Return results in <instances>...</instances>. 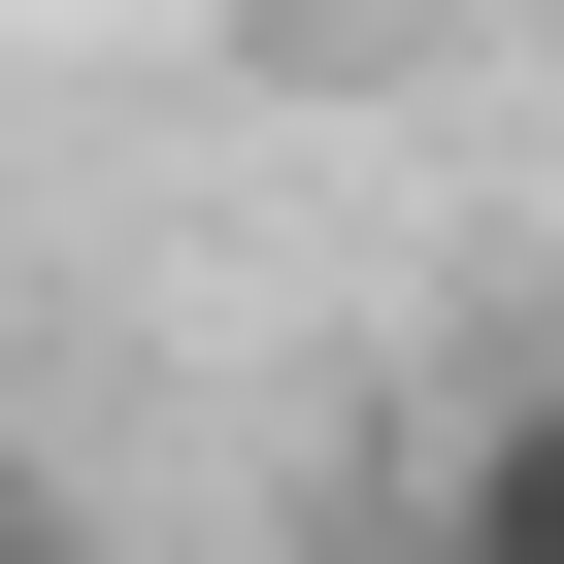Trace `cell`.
<instances>
[{"mask_svg": "<svg viewBox=\"0 0 564 564\" xmlns=\"http://www.w3.org/2000/svg\"><path fill=\"white\" fill-rule=\"evenodd\" d=\"M0 564H67V531H34V498H0Z\"/></svg>", "mask_w": 564, "mask_h": 564, "instance_id": "obj_2", "label": "cell"}, {"mask_svg": "<svg viewBox=\"0 0 564 564\" xmlns=\"http://www.w3.org/2000/svg\"><path fill=\"white\" fill-rule=\"evenodd\" d=\"M333 34H399V0H333Z\"/></svg>", "mask_w": 564, "mask_h": 564, "instance_id": "obj_3", "label": "cell"}, {"mask_svg": "<svg viewBox=\"0 0 564 564\" xmlns=\"http://www.w3.org/2000/svg\"><path fill=\"white\" fill-rule=\"evenodd\" d=\"M399 564H564V366H498L465 432H432V531Z\"/></svg>", "mask_w": 564, "mask_h": 564, "instance_id": "obj_1", "label": "cell"}]
</instances>
